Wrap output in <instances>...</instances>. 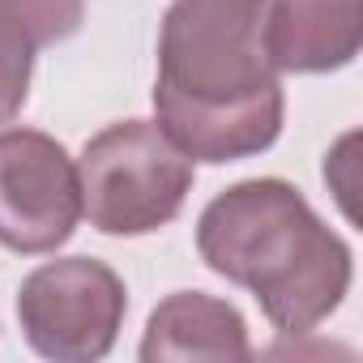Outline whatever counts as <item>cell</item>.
I'll return each instance as SVG.
<instances>
[{
	"mask_svg": "<svg viewBox=\"0 0 363 363\" xmlns=\"http://www.w3.org/2000/svg\"><path fill=\"white\" fill-rule=\"evenodd\" d=\"M154 116L193 162H240L278 141L286 94L265 0H175L158 30Z\"/></svg>",
	"mask_w": 363,
	"mask_h": 363,
	"instance_id": "1",
	"label": "cell"
},
{
	"mask_svg": "<svg viewBox=\"0 0 363 363\" xmlns=\"http://www.w3.org/2000/svg\"><path fill=\"white\" fill-rule=\"evenodd\" d=\"M197 252L218 278L252 291L278 333H312L354 282L350 244L278 175L218 193L197 218Z\"/></svg>",
	"mask_w": 363,
	"mask_h": 363,
	"instance_id": "2",
	"label": "cell"
},
{
	"mask_svg": "<svg viewBox=\"0 0 363 363\" xmlns=\"http://www.w3.org/2000/svg\"><path fill=\"white\" fill-rule=\"evenodd\" d=\"M197 162L154 120H120L94 133L77 158L82 218L103 235H150L179 218Z\"/></svg>",
	"mask_w": 363,
	"mask_h": 363,
	"instance_id": "3",
	"label": "cell"
},
{
	"mask_svg": "<svg viewBox=\"0 0 363 363\" xmlns=\"http://www.w3.org/2000/svg\"><path fill=\"white\" fill-rule=\"evenodd\" d=\"M128 312L124 278L94 257H56L22 278L18 325L35 354L52 363H94L111 354Z\"/></svg>",
	"mask_w": 363,
	"mask_h": 363,
	"instance_id": "4",
	"label": "cell"
},
{
	"mask_svg": "<svg viewBox=\"0 0 363 363\" xmlns=\"http://www.w3.org/2000/svg\"><path fill=\"white\" fill-rule=\"evenodd\" d=\"M82 223V184L69 150L39 128H0V248L48 257Z\"/></svg>",
	"mask_w": 363,
	"mask_h": 363,
	"instance_id": "5",
	"label": "cell"
},
{
	"mask_svg": "<svg viewBox=\"0 0 363 363\" xmlns=\"http://www.w3.org/2000/svg\"><path fill=\"white\" fill-rule=\"evenodd\" d=\"M363 0H265V48L278 73H333L359 56Z\"/></svg>",
	"mask_w": 363,
	"mask_h": 363,
	"instance_id": "6",
	"label": "cell"
},
{
	"mask_svg": "<svg viewBox=\"0 0 363 363\" xmlns=\"http://www.w3.org/2000/svg\"><path fill=\"white\" fill-rule=\"evenodd\" d=\"M145 363L167 359H248V325L235 303L214 299L206 291H175L167 295L150 320L137 350Z\"/></svg>",
	"mask_w": 363,
	"mask_h": 363,
	"instance_id": "7",
	"label": "cell"
},
{
	"mask_svg": "<svg viewBox=\"0 0 363 363\" xmlns=\"http://www.w3.org/2000/svg\"><path fill=\"white\" fill-rule=\"evenodd\" d=\"M39 43L26 35V26L0 9V124L22 116L30 94V69H35Z\"/></svg>",
	"mask_w": 363,
	"mask_h": 363,
	"instance_id": "8",
	"label": "cell"
},
{
	"mask_svg": "<svg viewBox=\"0 0 363 363\" xmlns=\"http://www.w3.org/2000/svg\"><path fill=\"white\" fill-rule=\"evenodd\" d=\"M0 9L13 13L39 48H48V43H65L69 35H77L86 0H0Z\"/></svg>",
	"mask_w": 363,
	"mask_h": 363,
	"instance_id": "9",
	"label": "cell"
}]
</instances>
